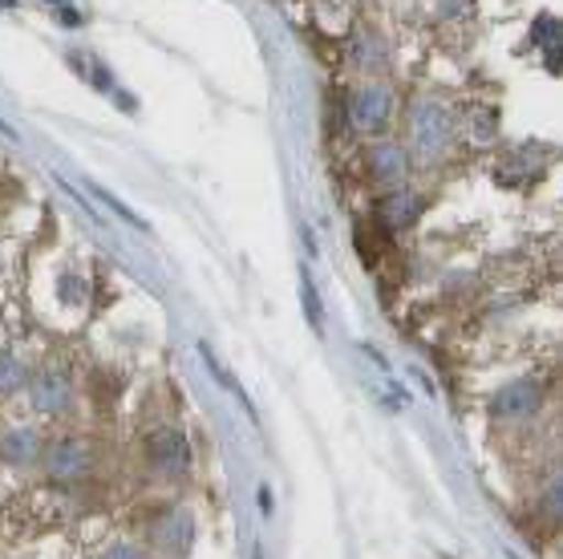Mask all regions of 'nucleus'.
<instances>
[{
    "instance_id": "obj_16",
    "label": "nucleus",
    "mask_w": 563,
    "mask_h": 559,
    "mask_svg": "<svg viewBox=\"0 0 563 559\" xmlns=\"http://www.w3.org/2000/svg\"><path fill=\"white\" fill-rule=\"evenodd\" d=\"M53 4H65V0H53Z\"/></svg>"
},
{
    "instance_id": "obj_4",
    "label": "nucleus",
    "mask_w": 563,
    "mask_h": 559,
    "mask_svg": "<svg viewBox=\"0 0 563 559\" xmlns=\"http://www.w3.org/2000/svg\"><path fill=\"white\" fill-rule=\"evenodd\" d=\"M349 118L357 130H385L389 118H394V98L385 86H357L353 98H349Z\"/></svg>"
},
{
    "instance_id": "obj_9",
    "label": "nucleus",
    "mask_w": 563,
    "mask_h": 559,
    "mask_svg": "<svg viewBox=\"0 0 563 559\" xmlns=\"http://www.w3.org/2000/svg\"><path fill=\"white\" fill-rule=\"evenodd\" d=\"M490 409L499 414V418H519V414H536L539 409V385H527V382H515L507 385L495 402H490Z\"/></svg>"
},
{
    "instance_id": "obj_6",
    "label": "nucleus",
    "mask_w": 563,
    "mask_h": 559,
    "mask_svg": "<svg viewBox=\"0 0 563 559\" xmlns=\"http://www.w3.org/2000/svg\"><path fill=\"white\" fill-rule=\"evenodd\" d=\"M151 539L167 556H183L187 547H191V539H195V519L187 515L183 507H170V511H163V519L154 523V531H151Z\"/></svg>"
},
{
    "instance_id": "obj_12",
    "label": "nucleus",
    "mask_w": 563,
    "mask_h": 559,
    "mask_svg": "<svg viewBox=\"0 0 563 559\" xmlns=\"http://www.w3.org/2000/svg\"><path fill=\"white\" fill-rule=\"evenodd\" d=\"M300 296H305V317L312 329H324V300H320L317 293V280L308 276V272H300Z\"/></svg>"
},
{
    "instance_id": "obj_3",
    "label": "nucleus",
    "mask_w": 563,
    "mask_h": 559,
    "mask_svg": "<svg viewBox=\"0 0 563 559\" xmlns=\"http://www.w3.org/2000/svg\"><path fill=\"white\" fill-rule=\"evenodd\" d=\"M33 406L45 418H62L74 409V377L65 369H41L33 377Z\"/></svg>"
},
{
    "instance_id": "obj_13",
    "label": "nucleus",
    "mask_w": 563,
    "mask_h": 559,
    "mask_svg": "<svg viewBox=\"0 0 563 559\" xmlns=\"http://www.w3.org/2000/svg\"><path fill=\"white\" fill-rule=\"evenodd\" d=\"M199 357H203L207 365H211V373H216V382H219V385H228V390H235V394H240V385L231 382V373H228V369H223V361H219L216 349H211V344H207V341H199Z\"/></svg>"
},
{
    "instance_id": "obj_7",
    "label": "nucleus",
    "mask_w": 563,
    "mask_h": 559,
    "mask_svg": "<svg viewBox=\"0 0 563 559\" xmlns=\"http://www.w3.org/2000/svg\"><path fill=\"white\" fill-rule=\"evenodd\" d=\"M41 434L29 430V426H13V430L0 438V458L9 462V467H33L41 462Z\"/></svg>"
},
{
    "instance_id": "obj_2",
    "label": "nucleus",
    "mask_w": 563,
    "mask_h": 559,
    "mask_svg": "<svg viewBox=\"0 0 563 559\" xmlns=\"http://www.w3.org/2000/svg\"><path fill=\"white\" fill-rule=\"evenodd\" d=\"M146 462L158 479H187L191 471V446L179 430H158L146 442Z\"/></svg>"
},
{
    "instance_id": "obj_10",
    "label": "nucleus",
    "mask_w": 563,
    "mask_h": 559,
    "mask_svg": "<svg viewBox=\"0 0 563 559\" xmlns=\"http://www.w3.org/2000/svg\"><path fill=\"white\" fill-rule=\"evenodd\" d=\"M413 211H418V199H413L410 191H397L394 199H385V207H382V216L389 228H406L413 219Z\"/></svg>"
},
{
    "instance_id": "obj_11",
    "label": "nucleus",
    "mask_w": 563,
    "mask_h": 559,
    "mask_svg": "<svg viewBox=\"0 0 563 559\" xmlns=\"http://www.w3.org/2000/svg\"><path fill=\"white\" fill-rule=\"evenodd\" d=\"M29 373L21 365V357L16 353H0V394H16V390H25Z\"/></svg>"
},
{
    "instance_id": "obj_14",
    "label": "nucleus",
    "mask_w": 563,
    "mask_h": 559,
    "mask_svg": "<svg viewBox=\"0 0 563 559\" xmlns=\"http://www.w3.org/2000/svg\"><path fill=\"white\" fill-rule=\"evenodd\" d=\"M106 559H146V551L139 544H114L106 551Z\"/></svg>"
},
{
    "instance_id": "obj_5",
    "label": "nucleus",
    "mask_w": 563,
    "mask_h": 559,
    "mask_svg": "<svg viewBox=\"0 0 563 559\" xmlns=\"http://www.w3.org/2000/svg\"><path fill=\"white\" fill-rule=\"evenodd\" d=\"M413 142L426 158H438L450 142V118L438 102H422L413 110Z\"/></svg>"
},
{
    "instance_id": "obj_8",
    "label": "nucleus",
    "mask_w": 563,
    "mask_h": 559,
    "mask_svg": "<svg viewBox=\"0 0 563 559\" xmlns=\"http://www.w3.org/2000/svg\"><path fill=\"white\" fill-rule=\"evenodd\" d=\"M369 175L382 183V187H401L406 178V151L394 146V142H382L369 151Z\"/></svg>"
},
{
    "instance_id": "obj_15",
    "label": "nucleus",
    "mask_w": 563,
    "mask_h": 559,
    "mask_svg": "<svg viewBox=\"0 0 563 559\" xmlns=\"http://www.w3.org/2000/svg\"><path fill=\"white\" fill-rule=\"evenodd\" d=\"M260 511H264V515H272V495H268V486L260 491Z\"/></svg>"
},
{
    "instance_id": "obj_1",
    "label": "nucleus",
    "mask_w": 563,
    "mask_h": 559,
    "mask_svg": "<svg viewBox=\"0 0 563 559\" xmlns=\"http://www.w3.org/2000/svg\"><path fill=\"white\" fill-rule=\"evenodd\" d=\"M41 462H45V474L57 479V483H81V479L93 474L98 454H93V446L86 442V438L65 434V438H53V442L41 450Z\"/></svg>"
}]
</instances>
